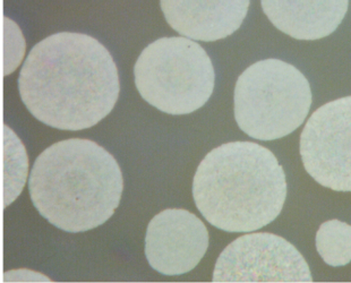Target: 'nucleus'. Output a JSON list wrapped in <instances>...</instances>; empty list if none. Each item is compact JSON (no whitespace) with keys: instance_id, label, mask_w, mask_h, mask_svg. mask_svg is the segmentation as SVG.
<instances>
[{"instance_id":"obj_8","label":"nucleus","mask_w":351,"mask_h":283,"mask_svg":"<svg viewBox=\"0 0 351 283\" xmlns=\"http://www.w3.org/2000/svg\"><path fill=\"white\" fill-rule=\"evenodd\" d=\"M208 247V232L195 214L182 208L160 212L147 225L145 256L163 275L189 273Z\"/></svg>"},{"instance_id":"obj_1","label":"nucleus","mask_w":351,"mask_h":283,"mask_svg":"<svg viewBox=\"0 0 351 283\" xmlns=\"http://www.w3.org/2000/svg\"><path fill=\"white\" fill-rule=\"evenodd\" d=\"M119 90L110 52L82 33H56L36 45L19 78L33 117L62 130L93 127L114 109Z\"/></svg>"},{"instance_id":"obj_9","label":"nucleus","mask_w":351,"mask_h":283,"mask_svg":"<svg viewBox=\"0 0 351 283\" xmlns=\"http://www.w3.org/2000/svg\"><path fill=\"white\" fill-rule=\"evenodd\" d=\"M251 0H160L171 27L189 39L212 42L236 32Z\"/></svg>"},{"instance_id":"obj_3","label":"nucleus","mask_w":351,"mask_h":283,"mask_svg":"<svg viewBox=\"0 0 351 283\" xmlns=\"http://www.w3.org/2000/svg\"><path fill=\"white\" fill-rule=\"evenodd\" d=\"M193 197L210 225L227 232H251L274 221L287 197L283 168L267 147L232 142L202 160Z\"/></svg>"},{"instance_id":"obj_12","label":"nucleus","mask_w":351,"mask_h":283,"mask_svg":"<svg viewBox=\"0 0 351 283\" xmlns=\"http://www.w3.org/2000/svg\"><path fill=\"white\" fill-rule=\"evenodd\" d=\"M316 249L330 267H343L351 262V225L330 220L316 234Z\"/></svg>"},{"instance_id":"obj_11","label":"nucleus","mask_w":351,"mask_h":283,"mask_svg":"<svg viewBox=\"0 0 351 283\" xmlns=\"http://www.w3.org/2000/svg\"><path fill=\"white\" fill-rule=\"evenodd\" d=\"M3 206L7 208L22 192L29 168L25 147L7 126H3Z\"/></svg>"},{"instance_id":"obj_10","label":"nucleus","mask_w":351,"mask_h":283,"mask_svg":"<svg viewBox=\"0 0 351 283\" xmlns=\"http://www.w3.org/2000/svg\"><path fill=\"white\" fill-rule=\"evenodd\" d=\"M271 23L293 39H322L342 23L349 0H261Z\"/></svg>"},{"instance_id":"obj_4","label":"nucleus","mask_w":351,"mask_h":283,"mask_svg":"<svg viewBox=\"0 0 351 283\" xmlns=\"http://www.w3.org/2000/svg\"><path fill=\"white\" fill-rule=\"evenodd\" d=\"M238 126L255 140L288 136L305 121L312 106L311 85L295 66L265 59L238 77L234 95Z\"/></svg>"},{"instance_id":"obj_5","label":"nucleus","mask_w":351,"mask_h":283,"mask_svg":"<svg viewBox=\"0 0 351 283\" xmlns=\"http://www.w3.org/2000/svg\"><path fill=\"white\" fill-rule=\"evenodd\" d=\"M134 76L141 97L173 116L199 110L215 90L211 59L199 43L182 36L149 45L137 59Z\"/></svg>"},{"instance_id":"obj_7","label":"nucleus","mask_w":351,"mask_h":283,"mask_svg":"<svg viewBox=\"0 0 351 283\" xmlns=\"http://www.w3.org/2000/svg\"><path fill=\"white\" fill-rule=\"evenodd\" d=\"M213 282H313L308 264L289 241L269 232L232 241L215 264Z\"/></svg>"},{"instance_id":"obj_6","label":"nucleus","mask_w":351,"mask_h":283,"mask_svg":"<svg viewBox=\"0 0 351 283\" xmlns=\"http://www.w3.org/2000/svg\"><path fill=\"white\" fill-rule=\"evenodd\" d=\"M305 170L319 185L351 192V97L319 108L300 136Z\"/></svg>"},{"instance_id":"obj_2","label":"nucleus","mask_w":351,"mask_h":283,"mask_svg":"<svg viewBox=\"0 0 351 283\" xmlns=\"http://www.w3.org/2000/svg\"><path fill=\"white\" fill-rule=\"evenodd\" d=\"M124 180L114 156L93 140L72 138L38 156L29 175L33 206L66 232L98 228L121 203Z\"/></svg>"}]
</instances>
